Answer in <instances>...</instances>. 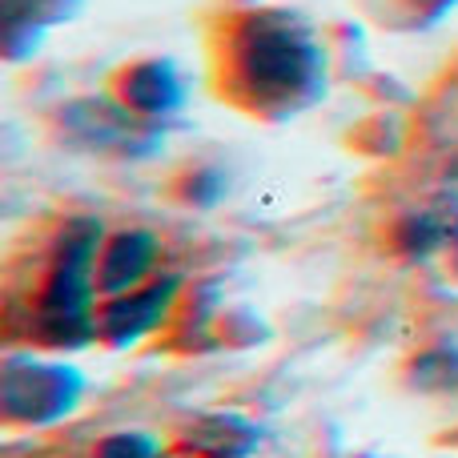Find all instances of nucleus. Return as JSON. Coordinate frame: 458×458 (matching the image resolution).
<instances>
[{"instance_id":"1","label":"nucleus","mask_w":458,"mask_h":458,"mask_svg":"<svg viewBox=\"0 0 458 458\" xmlns=\"http://www.w3.org/2000/svg\"><path fill=\"white\" fill-rule=\"evenodd\" d=\"M229 93L250 113L285 117L322 93L326 53L301 16L266 8L233 24L225 45Z\"/></svg>"},{"instance_id":"2","label":"nucleus","mask_w":458,"mask_h":458,"mask_svg":"<svg viewBox=\"0 0 458 458\" xmlns=\"http://www.w3.org/2000/svg\"><path fill=\"white\" fill-rule=\"evenodd\" d=\"M105 245V229L97 217H69L56 237V253L48 277L40 285L32 330L45 346H85L97 338V258Z\"/></svg>"},{"instance_id":"3","label":"nucleus","mask_w":458,"mask_h":458,"mask_svg":"<svg viewBox=\"0 0 458 458\" xmlns=\"http://www.w3.org/2000/svg\"><path fill=\"white\" fill-rule=\"evenodd\" d=\"M81 390H85V378L69 362L13 354L4 358V370H0V411H4V422L48 427L81 403Z\"/></svg>"},{"instance_id":"4","label":"nucleus","mask_w":458,"mask_h":458,"mask_svg":"<svg viewBox=\"0 0 458 458\" xmlns=\"http://www.w3.org/2000/svg\"><path fill=\"white\" fill-rule=\"evenodd\" d=\"M61 133L69 145L93 153H117V157H145L157 149V129L153 121L137 117L117 97H81V101L61 105L56 113Z\"/></svg>"},{"instance_id":"5","label":"nucleus","mask_w":458,"mask_h":458,"mask_svg":"<svg viewBox=\"0 0 458 458\" xmlns=\"http://www.w3.org/2000/svg\"><path fill=\"white\" fill-rule=\"evenodd\" d=\"M177 290H182V277L165 274V277H153V282L137 285L129 293H113V298H101L97 306V342L105 346H133V342L149 338L165 314L177 306Z\"/></svg>"},{"instance_id":"6","label":"nucleus","mask_w":458,"mask_h":458,"mask_svg":"<svg viewBox=\"0 0 458 458\" xmlns=\"http://www.w3.org/2000/svg\"><path fill=\"white\" fill-rule=\"evenodd\" d=\"M113 97L125 109H133L145 121L174 117L185 105V81L174 61L165 56H149V61H133L113 77Z\"/></svg>"},{"instance_id":"7","label":"nucleus","mask_w":458,"mask_h":458,"mask_svg":"<svg viewBox=\"0 0 458 458\" xmlns=\"http://www.w3.org/2000/svg\"><path fill=\"white\" fill-rule=\"evenodd\" d=\"M157 261H161V242L149 229H121V233L105 237L101 258H97V290H101V298L129 293L137 285L153 282Z\"/></svg>"},{"instance_id":"8","label":"nucleus","mask_w":458,"mask_h":458,"mask_svg":"<svg viewBox=\"0 0 458 458\" xmlns=\"http://www.w3.org/2000/svg\"><path fill=\"white\" fill-rule=\"evenodd\" d=\"M0 13H4V53L8 61H21L24 48L37 53V40L53 24L81 13V0H0Z\"/></svg>"},{"instance_id":"9","label":"nucleus","mask_w":458,"mask_h":458,"mask_svg":"<svg viewBox=\"0 0 458 458\" xmlns=\"http://www.w3.org/2000/svg\"><path fill=\"white\" fill-rule=\"evenodd\" d=\"M261 443V430L245 422L242 414H206L198 427H190V446L198 458H250Z\"/></svg>"},{"instance_id":"10","label":"nucleus","mask_w":458,"mask_h":458,"mask_svg":"<svg viewBox=\"0 0 458 458\" xmlns=\"http://www.w3.org/2000/svg\"><path fill=\"white\" fill-rule=\"evenodd\" d=\"M411 382L419 390H458V350L438 346V350H430V354L414 358Z\"/></svg>"},{"instance_id":"11","label":"nucleus","mask_w":458,"mask_h":458,"mask_svg":"<svg viewBox=\"0 0 458 458\" xmlns=\"http://www.w3.org/2000/svg\"><path fill=\"white\" fill-rule=\"evenodd\" d=\"M89 458H169L165 443L145 430H117V435L101 438Z\"/></svg>"},{"instance_id":"12","label":"nucleus","mask_w":458,"mask_h":458,"mask_svg":"<svg viewBox=\"0 0 458 458\" xmlns=\"http://www.w3.org/2000/svg\"><path fill=\"white\" fill-rule=\"evenodd\" d=\"M225 193V174L222 169H193L190 182H185V201L198 209H209L217 206Z\"/></svg>"},{"instance_id":"13","label":"nucleus","mask_w":458,"mask_h":458,"mask_svg":"<svg viewBox=\"0 0 458 458\" xmlns=\"http://www.w3.org/2000/svg\"><path fill=\"white\" fill-rule=\"evenodd\" d=\"M446 253H451V266L458 274V209L451 214V233H446Z\"/></svg>"},{"instance_id":"14","label":"nucleus","mask_w":458,"mask_h":458,"mask_svg":"<svg viewBox=\"0 0 458 458\" xmlns=\"http://www.w3.org/2000/svg\"><path fill=\"white\" fill-rule=\"evenodd\" d=\"M446 177H451V182H458V157L451 161V169H446Z\"/></svg>"},{"instance_id":"15","label":"nucleus","mask_w":458,"mask_h":458,"mask_svg":"<svg viewBox=\"0 0 458 458\" xmlns=\"http://www.w3.org/2000/svg\"><path fill=\"white\" fill-rule=\"evenodd\" d=\"M446 4H454V0H435V8H446Z\"/></svg>"}]
</instances>
